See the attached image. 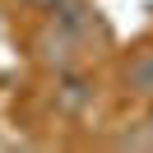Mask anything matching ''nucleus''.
Wrapping results in <instances>:
<instances>
[{
    "instance_id": "nucleus-5",
    "label": "nucleus",
    "mask_w": 153,
    "mask_h": 153,
    "mask_svg": "<svg viewBox=\"0 0 153 153\" xmlns=\"http://www.w3.org/2000/svg\"><path fill=\"white\" fill-rule=\"evenodd\" d=\"M153 102V97H149ZM144 130H149V144H153V107H149V121H144Z\"/></svg>"
},
{
    "instance_id": "nucleus-1",
    "label": "nucleus",
    "mask_w": 153,
    "mask_h": 153,
    "mask_svg": "<svg viewBox=\"0 0 153 153\" xmlns=\"http://www.w3.org/2000/svg\"><path fill=\"white\" fill-rule=\"evenodd\" d=\"M37 51H42V65H51L56 74L60 70H74V60H79V42L70 37V33H60L56 23L37 37Z\"/></svg>"
},
{
    "instance_id": "nucleus-2",
    "label": "nucleus",
    "mask_w": 153,
    "mask_h": 153,
    "mask_svg": "<svg viewBox=\"0 0 153 153\" xmlns=\"http://www.w3.org/2000/svg\"><path fill=\"white\" fill-rule=\"evenodd\" d=\"M88 102H93V84H88L84 74H74V70H60V84H56V107H60L65 116H79Z\"/></svg>"
},
{
    "instance_id": "nucleus-3",
    "label": "nucleus",
    "mask_w": 153,
    "mask_h": 153,
    "mask_svg": "<svg viewBox=\"0 0 153 153\" xmlns=\"http://www.w3.org/2000/svg\"><path fill=\"white\" fill-rule=\"evenodd\" d=\"M125 88L139 93V97H153V47H144V51L130 56V65H125Z\"/></svg>"
},
{
    "instance_id": "nucleus-4",
    "label": "nucleus",
    "mask_w": 153,
    "mask_h": 153,
    "mask_svg": "<svg viewBox=\"0 0 153 153\" xmlns=\"http://www.w3.org/2000/svg\"><path fill=\"white\" fill-rule=\"evenodd\" d=\"M19 5H33V10H51V5H60V0H19Z\"/></svg>"
}]
</instances>
